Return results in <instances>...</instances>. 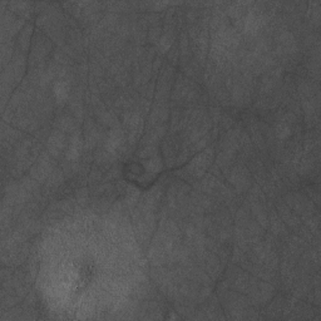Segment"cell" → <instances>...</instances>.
Wrapping results in <instances>:
<instances>
[{
	"instance_id": "obj_1",
	"label": "cell",
	"mask_w": 321,
	"mask_h": 321,
	"mask_svg": "<svg viewBox=\"0 0 321 321\" xmlns=\"http://www.w3.org/2000/svg\"><path fill=\"white\" fill-rule=\"evenodd\" d=\"M277 133H279V137L285 138V137H287V135L290 134V128H288L287 126H281V127H279Z\"/></svg>"
},
{
	"instance_id": "obj_2",
	"label": "cell",
	"mask_w": 321,
	"mask_h": 321,
	"mask_svg": "<svg viewBox=\"0 0 321 321\" xmlns=\"http://www.w3.org/2000/svg\"><path fill=\"white\" fill-rule=\"evenodd\" d=\"M57 93L60 94V98H62L63 95H67V89H65V88H63V84H59V85H58Z\"/></svg>"
}]
</instances>
